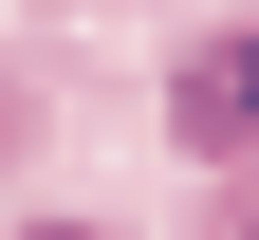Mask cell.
<instances>
[{
    "label": "cell",
    "mask_w": 259,
    "mask_h": 240,
    "mask_svg": "<svg viewBox=\"0 0 259 240\" xmlns=\"http://www.w3.org/2000/svg\"><path fill=\"white\" fill-rule=\"evenodd\" d=\"M167 129H185L204 166H241V148H259V19H241V37H204V56L167 74Z\"/></svg>",
    "instance_id": "1"
},
{
    "label": "cell",
    "mask_w": 259,
    "mask_h": 240,
    "mask_svg": "<svg viewBox=\"0 0 259 240\" xmlns=\"http://www.w3.org/2000/svg\"><path fill=\"white\" fill-rule=\"evenodd\" d=\"M37 240H111V222H37Z\"/></svg>",
    "instance_id": "2"
},
{
    "label": "cell",
    "mask_w": 259,
    "mask_h": 240,
    "mask_svg": "<svg viewBox=\"0 0 259 240\" xmlns=\"http://www.w3.org/2000/svg\"><path fill=\"white\" fill-rule=\"evenodd\" d=\"M222 240H259V185H241V222H222Z\"/></svg>",
    "instance_id": "3"
}]
</instances>
